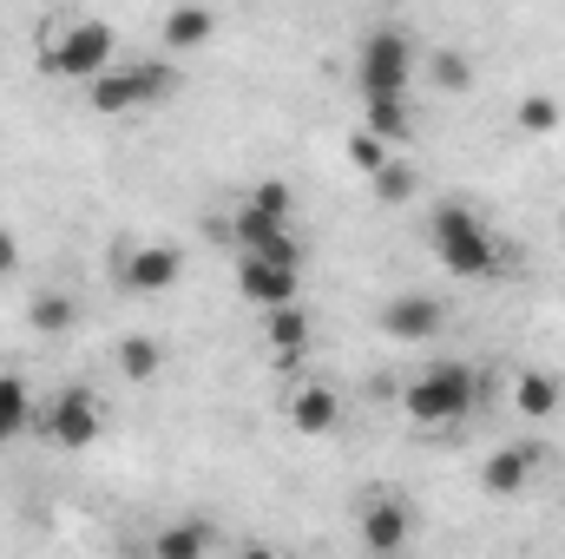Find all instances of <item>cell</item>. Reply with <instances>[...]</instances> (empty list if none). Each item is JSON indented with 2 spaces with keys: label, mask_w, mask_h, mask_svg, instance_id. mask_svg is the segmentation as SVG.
<instances>
[{
  "label": "cell",
  "mask_w": 565,
  "mask_h": 559,
  "mask_svg": "<svg viewBox=\"0 0 565 559\" xmlns=\"http://www.w3.org/2000/svg\"><path fill=\"white\" fill-rule=\"evenodd\" d=\"M427 238H434V257H440V271L460 283H480L500 271V244H493V231H487V218L473 211V204H434V218H427Z\"/></svg>",
  "instance_id": "obj_1"
},
{
  "label": "cell",
  "mask_w": 565,
  "mask_h": 559,
  "mask_svg": "<svg viewBox=\"0 0 565 559\" xmlns=\"http://www.w3.org/2000/svg\"><path fill=\"white\" fill-rule=\"evenodd\" d=\"M402 409L415 428H454L473 415V369L467 362H427L422 376L402 389Z\"/></svg>",
  "instance_id": "obj_2"
},
{
  "label": "cell",
  "mask_w": 565,
  "mask_h": 559,
  "mask_svg": "<svg viewBox=\"0 0 565 559\" xmlns=\"http://www.w3.org/2000/svg\"><path fill=\"white\" fill-rule=\"evenodd\" d=\"M40 66L53 80H99L113 66V27L106 20H66V27H46L40 40Z\"/></svg>",
  "instance_id": "obj_3"
},
{
  "label": "cell",
  "mask_w": 565,
  "mask_h": 559,
  "mask_svg": "<svg viewBox=\"0 0 565 559\" xmlns=\"http://www.w3.org/2000/svg\"><path fill=\"white\" fill-rule=\"evenodd\" d=\"M171 93H178V73H171L164 60L106 66L99 80H86V99H93V113H106V119H119V113H145V106H158V99H171Z\"/></svg>",
  "instance_id": "obj_4"
},
{
  "label": "cell",
  "mask_w": 565,
  "mask_h": 559,
  "mask_svg": "<svg viewBox=\"0 0 565 559\" xmlns=\"http://www.w3.org/2000/svg\"><path fill=\"white\" fill-rule=\"evenodd\" d=\"M408 80H415V40L402 27H375L355 53L362 99H408Z\"/></svg>",
  "instance_id": "obj_5"
},
{
  "label": "cell",
  "mask_w": 565,
  "mask_h": 559,
  "mask_svg": "<svg viewBox=\"0 0 565 559\" xmlns=\"http://www.w3.org/2000/svg\"><path fill=\"white\" fill-rule=\"evenodd\" d=\"M231 244H237L244 257H270V264H296V271H302V244H296L289 218L250 204V198H244V211L231 218Z\"/></svg>",
  "instance_id": "obj_6"
},
{
  "label": "cell",
  "mask_w": 565,
  "mask_h": 559,
  "mask_svg": "<svg viewBox=\"0 0 565 559\" xmlns=\"http://www.w3.org/2000/svg\"><path fill=\"white\" fill-rule=\"evenodd\" d=\"M178 277H184V251L164 238L119 251V289L126 296H164V289H178Z\"/></svg>",
  "instance_id": "obj_7"
},
{
  "label": "cell",
  "mask_w": 565,
  "mask_h": 559,
  "mask_svg": "<svg viewBox=\"0 0 565 559\" xmlns=\"http://www.w3.org/2000/svg\"><path fill=\"white\" fill-rule=\"evenodd\" d=\"M46 441L53 447H66V454H79V447H93L99 441V428H106V415H99V395L93 389H60L53 402H46Z\"/></svg>",
  "instance_id": "obj_8"
},
{
  "label": "cell",
  "mask_w": 565,
  "mask_h": 559,
  "mask_svg": "<svg viewBox=\"0 0 565 559\" xmlns=\"http://www.w3.org/2000/svg\"><path fill=\"white\" fill-rule=\"evenodd\" d=\"M382 329H388L395 342H434V336L447 329V303L427 296V289H402V296L382 303Z\"/></svg>",
  "instance_id": "obj_9"
},
{
  "label": "cell",
  "mask_w": 565,
  "mask_h": 559,
  "mask_svg": "<svg viewBox=\"0 0 565 559\" xmlns=\"http://www.w3.org/2000/svg\"><path fill=\"white\" fill-rule=\"evenodd\" d=\"M237 289H244V303H257V309H277V303H296V264H270V257H244L237 264Z\"/></svg>",
  "instance_id": "obj_10"
},
{
  "label": "cell",
  "mask_w": 565,
  "mask_h": 559,
  "mask_svg": "<svg viewBox=\"0 0 565 559\" xmlns=\"http://www.w3.org/2000/svg\"><path fill=\"white\" fill-rule=\"evenodd\" d=\"M540 461H546L540 441H507V447L480 467V487H487V494H520V487L540 474Z\"/></svg>",
  "instance_id": "obj_11"
},
{
  "label": "cell",
  "mask_w": 565,
  "mask_h": 559,
  "mask_svg": "<svg viewBox=\"0 0 565 559\" xmlns=\"http://www.w3.org/2000/svg\"><path fill=\"white\" fill-rule=\"evenodd\" d=\"M408 534H415V520H408V507H402L395 494H382V500L362 507V547H369V553H402Z\"/></svg>",
  "instance_id": "obj_12"
},
{
  "label": "cell",
  "mask_w": 565,
  "mask_h": 559,
  "mask_svg": "<svg viewBox=\"0 0 565 559\" xmlns=\"http://www.w3.org/2000/svg\"><path fill=\"white\" fill-rule=\"evenodd\" d=\"M282 409H289V428H296V434H309V441H322V434H335V428H342V402H335V389H322V382L296 389Z\"/></svg>",
  "instance_id": "obj_13"
},
{
  "label": "cell",
  "mask_w": 565,
  "mask_h": 559,
  "mask_svg": "<svg viewBox=\"0 0 565 559\" xmlns=\"http://www.w3.org/2000/svg\"><path fill=\"white\" fill-rule=\"evenodd\" d=\"M309 316H302V303H277V309H264V342H270V356L277 362H302L309 356Z\"/></svg>",
  "instance_id": "obj_14"
},
{
  "label": "cell",
  "mask_w": 565,
  "mask_h": 559,
  "mask_svg": "<svg viewBox=\"0 0 565 559\" xmlns=\"http://www.w3.org/2000/svg\"><path fill=\"white\" fill-rule=\"evenodd\" d=\"M211 33H217V13L198 7V0H184V7H171V13L158 20V40H164L171 53H198V46H211Z\"/></svg>",
  "instance_id": "obj_15"
},
{
  "label": "cell",
  "mask_w": 565,
  "mask_h": 559,
  "mask_svg": "<svg viewBox=\"0 0 565 559\" xmlns=\"http://www.w3.org/2000/svg\"><path fill=\"white\" fill-rule=\"evenodd\" d=\"M559 395H565V382L546 376V369H520V376H513V409L526 421H553L559 415Z\"/></svg>",
  "instance_id": "obj_16"
},
{
  "label": "cell",
  "mask_w": 565,
  "mask_h": 559,
  "mask_svg": "<svg viewBox=\"0 0 565 559\" xmlns=\"http://www.w3.org/2000/svg\"><path fill=\"white\" fill-rule=\"evenodd\" d=\"M26 323H33L40 336H73L79 303H73L66 289H33V296H26Z\"/></svg>",
  "instance_id": "obj_17"
},
{
  "label": "cell",
  "mask_w": 565,
  "mask_h": 559,
  "mask_svg": "<svg viewBox=\"0 0 565 559\" xmlns=\"http://www.w3.org/2000/svg\"><path fill=\"white\" fill-rule=\"evenodd\" d=\"M113 369H119L126 382H151V376L164 369L158 336H119V342H113Z\"/></svg>",
  "instance_id": "obj_18"
},
{
  "label": "cell",
  "mask_w": 565,
  "mask_h": 559,
  "mask_svg": "<svg viewBox=\"0 0 565 559\" xmlns=\"http://www.w3.org/2000/svg\"><path fill=\"white\" fill-rule=\"evenodd\" d=\"M26 421H33V389H26V376H0V447L20 441Z\"/></svg>",
  "instance_id": "obj_19"
},
{
  "label": "cell",
  "mask_w": 565,
  "mask_h": 559,
  "mask_svg": "<svg viewBox=\"0 0 565 559\" xmlns=\"http://www.w3.org/2000/svg\"><path fill=\"white\" fill-rule=\"evenodd\" d=\"M559 99H553V93H526V99H520V113H513V126H520V139H553V133H559Z\"/></svg>",
  "instance_id": "obj_20"
},
{
  "label": "cell",
  "mask_w": 565,
  "mask_h": 559,
  "mask_svg": "<svg viewBox=\"0 0 565 559\" xmlns=\"http://www.w3.org/2000/svg\"><path fill=\"white\" fill-rule=\"evenodd\" d=\"M427 80L440 86V93H473V60L467 53H454V46H434V60H427Z\"/></svg>",
  "instance_id": "obj_21"
},
{
  "label": "cell",
  "mask_w": 565,
  "mask_h": 559,
  "mask_svg": "<svg viewBox=\"0 0 565 559\" xmlns=\"http://www.w3.org/2000/svg\"><path fill=\"white\" fill-rule=\"evenodd\" d=\"M211 547H217V540H211V527H164V534L151 540V553H158V559H204Z\"/></svg>",
  "instance_id": "obj_22"
},
{
  "label": "cell",
  "mask_w": 565,
  "mask_h": 559,
  "mask_svg": "<svg viewBox=\"0 0 565 559\" xmlns=\"http://www.w3.org/2000/svg\"><path fill=\"white\" fill-rule=\"evenodd\" d=\"M362 106H369V119H362V126H369V133H382L388 145H402L408 133H415V119H408V99H362Z\"/></svg>",
  "instance_id": "obj_23"
},
{
  "label": "cell",
  "mask_w": 565,
  "mask_h": 559,
  "mask_svg": "<svg viewBox=\"0 0 565 559\" xmlns=\"http://www.w3.org/2000/svg\"><path fill=\"white\" fill-rule=\"evenodd\" d=\"M369 184H375V198H382V204H408L422 178H415V165H408V158H388V165H382Z\"/></svg>",
  "instance_id": "obj_24"
},
{
  "label": "cell",
  "mask_w": 565,
  "mask_h": 559,
  "mask_svg": "<svg viewBox=\"0 0 565 559\" xmlns=\"http://www.w3.org/2000/svg\"><path fill=\"white\" fill-rule=\"evenodd\" d=\"M388 158H395V145L382 139V133H369V126H362V133H355V139H349V165H355V171H362V178H375V171H382V165H388Z\"/></svg>",
  "instance_id": "obj_25"
},
{
  "label": "cell",
  "mask_w": 565,
  "mask_h": 559,
  "mask_svg": "<svg viewBox=\"0 0 565 559\" xmlns=\"http://www.w3.org/2000/svg\"><path fill=\"white\" fill-rule=\"evenodd\" d=\"M250 204H264V211L289 218V211H296V191H289L282 178H257V184H250Z\"/></svg>",
  "instance_id": "obj_26"
},
{
  "label": "cell",
  "mask_w": 565,
  "mask_h": 559,
  "mask_svg": "<svg viewBox=\"0 0 565 559\" xmlns=\"http://www.w3.org/2000/svg\"><path fill=\"white\" fill-rule=\"evenodd\" d=\"M20 271V244H13V231H0V277H13Z\"/></svg>",
  "instance_id": "obj_27"
}]
</instances>
